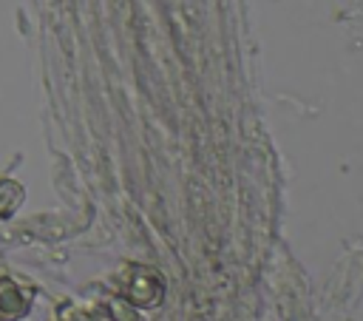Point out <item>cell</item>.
I'll return each mask as SVG.
<instances>
[{
	"label": "cell",
	"instance_id": "cell-1",
	"mask_svg": "<svg viewBox=\"0 0 363 321\" xmlns=\"http://www.w3.org/2000/svg\"><path fill=\"white\" fill-rule=\"evenodd\" d=\"M34 301V290L17 278L0 276V321H20Z\"/></svg>",
	"mask_w": 363,
	"mask_h": 321
},
{
	"label": "cell",
	"instance_id": "cell-2",
	"mask_svg": "<svg viewBox=\"0 0 363 321\" xmlns=\"http://www.w3.org/2000/svg\"><path fill=\"white\" fill-rule=\"evenodd\" d=\"M125 295H128L133 304H139V307L156 304V301L162 298V281H159L153 273H147V270H136V276H133V281L128 284Z\"/></svg>",
	"mask_w": 363,
	"mask_h": 321
},
{
	"label": "cell",
	"instance_id": "cell-3",
	"mask_svg": "<svg viewBox=\"0 0 363 321\" xmlns=\"http://www.w3.org/2000/svg\"><path fill=\"white\" fill-rule=\"evenodd\" d=\"M0 196H3V202H0V216L6 219V216H11V213L20 207V202H23V187H20L17 182L3 179V182H0Z\"/></svg>",
	"mask_w": 363,
	"mask_h": 321
}]
</instances>
